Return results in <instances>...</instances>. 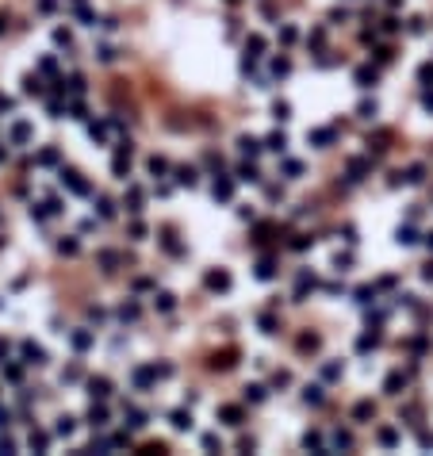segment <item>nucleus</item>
<instances>
[]
</instances>
